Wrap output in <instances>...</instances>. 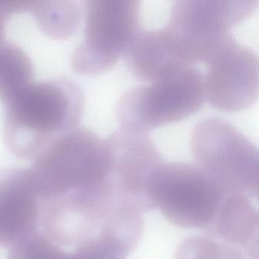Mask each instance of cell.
Here are the masks:
<instances>
[{"label": "cell", "mask_w": 259, "mask_h": 259, "mask_svg": "<svg viewBox=\"0 0 259 259\" xmlns=\"http://www.w3.org/2000/svg\"><path fill=\"white\" fill-rule=\"evenodd\" d=\"M4 104L6 145L16 157L34 160L78 128L84 95L77 83L59 78L32 82Z\"/></svg>", "instance_id": "obj_1"}, {"label": "cell", "mask_w": 259, "mask_h": 259, "mask_svg": "<svg viewBox=\"0 0 259 259\" xmlns=\"http://www.w3.org/2000/svg\"><path fill=\"white\" fill-rule=\"evenodd\" d=\"M30 167L39 201L62 196L114 199L104 139L78 127L53 142Z\"/></svg>", "instance_id": "obj_2"}, {"label": "cell", "mask_w": 259, "mask_h": 259, "mask_svg": "<svg viewBox=\"0 0 259 259\" xmlns=\"http://www.w3.org/2000/svg\"><path fill=\"white\" fill-rule=\"evenodd\" d=\"M204 98L203 74L192 65L181 64L150 84L125 92L115 114L121 130L147 133L196 113Z\"/></svg>", "instance_id": "obj_3"}, {"label": "cell", "mask_w": 259, "mask_h": 259, "mask_svg": "<svg viewBox=\"0 0 259 259\" xmlns=\"http://www.w3.org/2000/svg\"><path fill=\"white\" fill-rule=\"evenodd\" d=\"M190 142L196 166L224 195L257 201L258 150L246 136L224 119L208 118L195 125Z\"/></svg>", "instance_id": "obj_4"}, {"label": "cell", "mask_w": 259, "mask_h": 259, "mask_svg": "<svg viewBox=\"0 0 259 259\" xmlns=\"http://www.w3.org/2000/svg\"><path fill=\"white\" fill-rule=\"evenodd\" d=\"M257 4V0H178L163 29L180 61L206 63L230 35V28L251 16Z\"/></svg>", "instance_id": "obj_5"}, {"label": "cell", "mask_w": 259, "mask_h": 259, "mask_svg": "<svg viewBox=\"0 0 259 259\" xmlns=\"http://www.w3.org/2000/svg\"><path fill=\"white\" fill-rule=\"evenodd\" d=\"M84 39L74 51L72 66L86 75L114 67L140 31L137 0H88L84 4Z\"/></svg>", "instance_id": "obj_6"}, {"label": "cell", "mask_w": 259, "mask_h": 259, "mask_svg": "<svg viewBox=\"0 0 259 259\" xmlns=\"http://www.w3.org/2000/svg\"><path fill=\"white\" fill-rule=\"evenodd\" d=\"M151 195L167 221L184 228L207 229L224 197L196 165L163 162L153 176Z\"/></svg>", "instance_id": "obj_7"}, {"label": "cell", "mask_w": 259, "mask_h": 259, "mask_svg": "<svg viewBox=\"0 0 259 259\" xmlns=\"http://www.w3.org/2000/svg\"><path fill=\"white\" fill-rule=\"evenodd\" d=\"M109 175L116 203L139 213L155 208L151 195L153 176L163 160L147 133L120 130L104 139Z\"/></svg>", "instance_id": "obj_8"}, {"label": "cell", "mask_w": 259, "mask_h": 259, "mask_svg": "<svg viewBox=\"0 0 259 259\" xmlns=\"http://www.w3.org/2000/svg\"><path fill=\"white\" fill-rule=\"evenodd\" d=\"M204 94L209 104L226 112L245 110L258 96V57L232 35L206 62Z\"/></svg>", "instance_id": "obj_9"}, {"label": "cell", "mask_w": 259, "mask_h": 259, "mask_svg": "<svg viewBox=\"0 0 259 259\" xmlns=\"http://www.w3.org/2000/svg\"><path fill=\"white\" fill-rule=\"evenodd\" d=\"M40 201L30 168L0 170V246H14L37 231Z\"/></svg>", "instance_id": "obj_10"}, {"label": "cell", "mask_w": 259, "mask_h": 259, "mask_svg": "<svg viewBox=\"0 0 259 259\" xmlns=\"http://www.w3.org/2000/svg\"><path fill=\"white\" fill-rule=\"evenodd\" d=\"M206 230L210 237L236 248L250 259H257L259 212L250 198L224 195Z\"/></svg>", "instance_id": "obj_11"}, {"label": "cell", "mask_w": 259, "mask_h": 259, "mask_svg": "<svg viewBox=\"0 0 259 259\" xmlns=\"http://www.w3.org/2000/svg\"><path fill=\"white\" fill-rule=\"evenodd\" d=\"M127 67L134 76L151 81L181 64L164 29L140 30L125 51Z\"/></svg>", "instance_id": "obj_12"}, {"label": "cell", "mask_w": 259, "mask_h": 259, "mask_svg": "<svg viewBox=\"0 0 259 259\" xmlns=\"http://www.w3.org/2000/svg\"><path fill=\"white\" fill-rule=\"evenodd\" d=\"M30 12L40 29L57 40L70 37L81 20V7L72 0L33 1Z\"/></svg>", "instance_id": "obj_13"}, {"label": "cell", "mask_w": 259, "mask_h": 259, "mask_svg": "<svg viewBox=\"0 0 259 259\" xmlns=\"http://www.w3.org/2000/svg\"><path fill=\"white\" fill-rule=\"evenodd\" d=\"M34 66L28 54L13 43L0 46V99L4 104L34 82Z\"/></svg>", "instance_id": "obj_14"}, {"label": "cell", "mask_w": 259, "mask_h": 259, "mask_svg": "<svg viewBox=\"0 0 259 259\" xmlns=\"http://www.w3.org/2000/svg\"><path fill=\"white\" fill-rule=\"evenodd\" d=\"M176 259H245L239 250L209 236H192L177 248Z\"/></svg>", "instance_id": "obj_15"}, {"label": "cell", "mask_w": 259, "mask_h": 259, "mask_svg": "<svg viewBox=\"0 0 259 259\" xmlns=\"http://www.w3.org/2000/svg\"><path fill=\"white\" fill-rule=\"evenodd\" d=\"M8 259H72L71 252L53 242L41 231H36L10 248Z\"/></svg>", "instance_id": "obj_16"}, {"label": "cell", "mask_w": 259, "mask_h": 259, "mask_svg": "<svg viewBox=\"0 0 259 259\" xmlns=\"http://www.w3.org/2000/svg\"><path fill=\"white\" fill-rule=\"evenodd\" d=\"M8 16L0 12V46L5 43L6 23Z\"/></svg>", "instance_id": "obj_17"}]
</instances>
